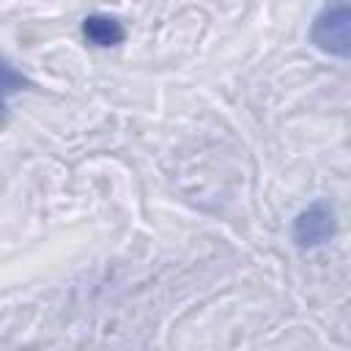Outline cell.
Here are the masks:
<instances>
[{
    "label": "cell",
    "mask_w": 351,
    "mask_h": 351,
    "mask_svg": "<svg viewBox=\"0 0 351 351\" xmlns=\"http://www.w3.org/2000/svg\"><path fill=\"white\" fill-rule=\"evenodd\" d=\"M310 44L340 60H351V0H329L310 22Z\"/></svg>",
    "instance_id": "6da1fadb"
},
{
    "label": "cell",
    "mask_w": 351,
    "mask_h": 351,
    "mask_svg": "<svg viewBox=\"0 0 351 351\" xmlns=\"http://www.w3.org/2000/svg\"><path fill=\"white\" fill-rule=\"evenodd\" d=\"M293 241L302 250H315L326 241H332V236L337 233V219H335V208L326 200H315L307 208H302L293 219Z\"/></svg>",
    "instance_id": "7a4b0ae2"
},
{
    "label": "cell",
    "mask_w": 351,
    "mask_h": 351,
    "mask_svg": "<svg viewBox=\"0 0 351 351\" xmlns=\"http://www.w3.org/2000/svg\"><path fill=\"white\" fill-rule=\"evenodd\" d=\"M82 36L93 47H115L123 41V25L110 14H90L82 22Z\"/></svg>",
    "instance_id": "3957f363"
}]
</instances>
